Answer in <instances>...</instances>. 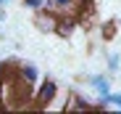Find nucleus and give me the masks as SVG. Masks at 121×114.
Returning <instances> with one entry per match:
<instances>
[{"label":"nucleus","instance_id":"1","mask_svg":"<svg viewBox=\"0 0 121 114\" xmlns=\"http://www.w3.org/2000/svg\"><path fill=\"white\" fill-rule=\"evenodd\" d=\"M55 93H58V85H55L53 80H45L42 85H39V90H37V101H34V106H37V109H45V106L55 98Z\"/></svg>","mask_w":121,"mask_h":114},{"label":"nucleus","instance_id":"2","mask_svg":"<svg viewBox=\"0 0 121 114\" xmlns=\"http://www.w3.org/2000/svg\"><path fill=\"white\" fill-rule=\"evenodd\" d=\"M66 109H71V111H90V109H95V101L82 98L79 93H69V98H66Z\"/></svg>","mask_w":121,"mask_h":114},{"label":"nucleus","instance_id":"3","mask_svg":"<svg viewBox=\"0 0 121 114\" xmlns=\"http://www.w3.org/2000/svg\"><path fill=\"white\" fill-rule=\"evenodd\" d=\"M34 24L42 29V32H55L58 19L53 16V11H39V13H37V19H34Z\"/></svg>","mask_w":121,"mask_h":114},{"label":"nucleus","instance_id":"4","mask_svg":"<svg viewBox=\"0 0 121 114\" xmlns=\"http://www.w3.org/2000/svg\"><path fill=\"white\" fill-rule=\"evenodd\" d=\"M16 74H18L26 85H34V82L39 80V69H37L34 64H18V72H16Z\"/></svg>","mask_w":121,"mask_h":114},{"label":"nucleus","instance_id":"5","mask_svg":"<svg viewBox=\"0 0 121 114\" xmlns=\"http://www.w3.org/2000/svg\"><path fill=\"white\" fill-rule=\"evenodd\" d=\"M90 85L97 90V96H108V93H111V82H108V77H103V74H92Z\"/></svg>","mask_w":121,"mask_h":114},{"label":"nucleus","instance_id":"6","mask_svg":"<svg viewBox=\"0 0 121 114\" xmlns=\"http://www.w3.org/2000/svg\"><path fill=\"white\" fill-rule=\"evenodd\" d=\"M74 29H76V21H74V19H58V27H55V32H58V35L71 37V35H74Z\"/></svg>","mask_w":121,"mask_h":114},{"label":"nucleus","instance_id":"7","mask_svg":"<svg viewBox=\"0 0 121 114\" xmlns=\"http://www.w3.org/2000/svg\"><path fill=\"white\" fill-rule=\"evenodd\" d=\"M108 69H111V72H118V69H121V59H118V53H111V56H108Z\"/></svg>","mask_w":121,"mask_h":114},{"label":"nucleus","instance_id":"8","mask_svg":"<svg viewBox=\"0 0 121 114\" xmlns=\"http://www.w3.org/2000/svg\"><path fill=\"white\" fill-rule=\"evenodd\" d=\"M100 98H105L111 106H118L121 109V93H108V96H100Z\"/></svg>","mask_w":121,"mask_h":114},{"label":"nucleus","instance_id":"9","mask_svg":"<svg viewBox=\"0 0 121 114\" xmlns=\"http://www.w3.org/2000/svg\"><path fill=\"white\" fill-rule=\"evenodd\" d=\"M24 5H26L29 11H42V8H45V0H24Z\"/></svg>","mask_w":121,"mask_h":114},{"label":"nucleus","instance_id":"10","mask_svg":"<svg viewBox=\"0 0 121 114\" xmlns=\"http://www.w3.org/2000/svg\"><path fill=\"white\" fill-rule=\"evenodd\" d=\"M74 5V0H55V11H66Z\"/></svg>","mask_w":121,"mask_h":114},{"label":"nucleus","instance_id":"11","mask_svg":"<svg viewBox=\"0 0 121 114\" xmlns=\"http://www.w3.org/2000/svg\"><path fill=\"white\" fill-rule=\"evenodd\" d=\"M5 69H8L5 64H0V82H5Z\"/></svg>","mask_w":121,"mask_h":114},{"label":"nucleus","instance_id":"12","mask_svg":"<svg viewBox=\"0 0 121 114\" xmlns=\"http://www.w3.org/2000/svg\"><path fill=\"white\" fill-rule=\"evenodd\" d=\"M0 21H5V11H3V5H0Z\"/></svg>","mask_w":121,"mask_h":114},{"label":"nucleus","instance_id":"13","mask_svg":"<svg viewBox=\"0 0 121 114\" xmlns=\"http://www.w3.org/2000/svg\"><path fill=\"white\" fill-rule=\"evenodd\" d=\"M5 3H8V0H0V5H5Z\"/></svg>","mask_w":121,"mask_h":114}]
</instances>
